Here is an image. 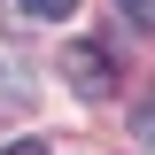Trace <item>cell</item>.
Instances as JSON below:
<instances>
[{
    "mask_svg": "<svg viewBox=\"0 0 155 155\" xmlns=\"http://www.w3.org/2000/svg\"><path fill=\"white\" fill-rule=\"evenodd\" d=\"M0 155H47V147H39V140H8Z\"/></svg>",
    "mask_w": 155,
    "mask_h": 155,
    "instance_id": "277c9868",
    "label": "cell"
},
{
    "mask_svg": "<svg viewBox=\"0 0 155 155\" xmlns=\"http://www.w3.org/2000/svg\"><path fill=\"white\" fill-rule=\"evenodd\" d=\"M70 8H78V0H23V16H39V23H62Z\"/></svg>",
    "mask_w": 155,
    "mask_h": 155,
    "instance_id": "7a4b0ae2",
    "label": "cell"
},
{
    "mask_svg": "<svg viewBox=\"0 0 155 155\" xmlns=\"http://www.w3.org/2000/svg\"><path fill=\"white\" fill-rule=\"evenodd\" d=\"M62 78H70V93L78 101H109L116 93V62H109V47H62Z\"/></svg>",
    "mask_w": 155,
    "mask_h": 155,
    "instance_id": "6da1fadb",
    "label": "cell"
},
{
    "mask_svg": "<svg viewBox=\"0 0 155 155\" xmlns=\"http://www.w3.org/2000/svg\"><path fill=\"white\" fill-rule=\"evenodd\" d=\"M124 16H132V23H155V0H124Z\"/></svg>",
    "mask_w": 155,
    "mask_h": 155,
    "instance_id": "3957f363",
    "label": "cell"
}]
</instances>
